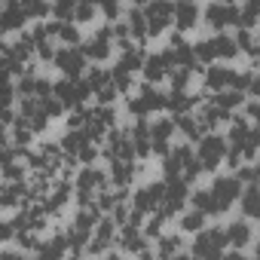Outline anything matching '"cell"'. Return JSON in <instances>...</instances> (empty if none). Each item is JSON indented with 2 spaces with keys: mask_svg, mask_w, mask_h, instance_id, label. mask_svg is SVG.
Returning <instances> with one entry per match:
<instances>
[{
  "mask_svg": "<svg viewBox=\"0 0 260 260\" xmlns=\"http://www.w3.org/2000/svg\"><path fill=\"white\" fill-rule=\"evenodd\" d=\"M236 43H239V49H245L248 55H257V37H251L248 28H242V31L236 34Z\"/></svg>",
  "mask_w": 260,
  "mask_h": 260,
  "instance_id": "cell-43",
  "label": "cell"
},
{
  "mask_svg": "<svg viewBox=\"0 0 260 260\" xmlns=\"http://www.w3.org/2000/svg\"><path fill=\"white\" fill-rule=\"evenodd\" d=\"M89 122H92V110L89 107H83V104L71 107V116H68V125L71 128H86Z\"/></svg>",
  "mask_w": 260,
  "mask_h": 260,
  "instance_id": "cell-39",
  "label": "cell"
},
{
  "mask_svg": "<svg viewBox=\"0 0 260 260\" xmlns=\"http://www.w3.org/2000/svg\"><path fill=\"white\" fill-rule=\"evenodd\" d=\"M199 101H202V98H199V95H187V89H172V95H166V107L172 110V116L193 110Z\"/></svg>",
  "mask_w": 260,
  "mask_h": 260,
  "instance_id": "cell-22",
  "label": "cell"
},
{
  "mask_svg": "<svg viewBox=\"0 0 260 260\" xmlns=\"http://www.w3.org/2000/svg\"><path fill=\"white\" fill-rule=\"evenodd\" d=\"M150 0H132V7H147Z\"/></svg>",
  "mask_w": 260,
  "mask_h": 260,
  "instance_id": "cell-50",
  "label": "cell"
},
{
  "mask_svg": "<svg viewBox=\"0 0 260 260\" xmlns=\"http://www.w3.org/2000/svg\"><path fill=\"white\" fill-rule=\"evenodd\" d=\"M132 144H135V153H138V156H147V153L153 150L150 125H147L144 119H138V122H135V128H132Z\"/></svg>",
  "mask_w": 260,
  "mask_h": 260,
  "instance_id": "cell-28",
  "label": "cell"
},
{
  "mask_svg": "<svg viewBox=\"0 0 260 260\" xmlns=\"http://www.w3.org/2000/svg\"><path fill=\"white\" fill-rule=\"evenodd\" d=\"M214 104H220V107H226V110H236V107H242V104H245V92H242V89H236V86L220 89V92H214Z\"/></svg>",
  "mask_w": 260,
  "mask_h": 260,
  "instance_id": "cell-32",
  "label": "cell"
},
{
  "mask_svg": "<svg viewBox=\"0 0 260 260\" xmlns=\"http://www.w3.org/2000/svg\"><path fill=\"white\" fill-rule=\"evenodd\" d=\"M89 92H92L89 80H80V77H64L61 83H55V95L64 101V107H77V104H83V101L89 98Z\"/></svg>",
  "mask_w": 260,
  "mask_h": 260,
  "instance_id": "cell-7",
  "label": "cell"
},
{
  "mask_svg": "<svg viewBox=\"0 0 260 260\" xmlns=\"http://www.w3.org/2000/svg\"><path fill=\"white\" fill-rule=\"evenodd\" d=\"M236 71L233 68H226V64H208V71H205V89L208 92H220V89H230V86H236Z\"/></svg>",
  "mask_w": 260,
  "mask_h": 260,
  "instance_id": "cell-18",
  "label": "cell"
},
{
  "mask_svg": "<svg viewBox=\"0 0 260 260\" xmlns=\"http://www.w3.org/2000/svg\"><path fill=\"white\" fill-rule=\"evenodd\" d=\"M104 156L107 159H135V144H132V132H116L110 128L107 144H104Z\"/></svg>",
  "mask_w": 260,
  "mask_h": 260,
  "instance_id": "cell-11",
  "label": "cell"
},
{
  "mask_svg": "<svg viewBox=\"0 0 260 260\" xmlns=\"http://www.w3.org/2000/svg\"><path fill=\"white\" fill-rule=\"evenodd\" d=\"M181 236H159V254L169 257V254H178L181 251Z\"/></svg>",
  "mask_w": 260,
  "mask_h": 260,
  "instance_id": "cell-45",
  "label": "cell"
},
{
  "mask_svg": "<svg viewBox=\"0 0 260 260\" xmlns=\"http://www.w3.org/2000/svg\"><path fill=\"white\" fill-rule=\"evenodd\" d=\"M239 208L245 217L251 220H260V184H248L245 193L239 196Z\"/></svg>",
  "mask_w": 260,
  "mask_h": 260,
  "instance_id": "cell-23",
  "label": "cell"
},
{
  "mask_svg": "<svg viewBox=\"0 0 260 260\" xmlns=\"http://www.w3.org/2000/svg\"><path fill=\"white\" fill-rule=\"evenodd\" d=\"M49 92H55V86H52L49 80H43V77H34L31 71L19 80V95H22V98H28V95H31V98H46Z\"/></svg>",
  "mask_w": 260,
  "mask_h": 260,
  "instance_id": "cell-19",
  "label": "cell"
},
{
  "mask_svg": "<svg viewBox=\"0 0 260 260\" xmlns=\"http://www.w3.org/2000/svg\"><path fill=\"white\" fill-rule=\"evenodd\" d=\"M257 55H260V37H257Z\"/></svg>",
  "mask_w": 260,
  "mask_h": 260,
  "instance_id": "cell-51",
  "label": "cell"
},
{
  "mask_svg": "<svg viewBox=\"0 0 260 260\" xmlns=\"http://www.w3.org/2000/svg\"><path fill=\"white\" fill-rule=\"evenodd\" d=\"M101 13H104L110 22H116V19H119V0H104V4H101Z\"/></svg>",
  "mask_w": 260,
  "mask_h": 260,
  "instance_id": "cell-47",
  "label": "cell"
},
{
  "mask_svg": "<svg viewBox=\"0 0 260 260\" xmlns=\"http://www.w3.org/2000/svg\"><path fill=\"white\" fill-rule=\"evenodd\" d=\"M135 178V162L132 159H110V181L113 187H128Z\"/></svg>",
  "mask_w": 260,
  "mask_h": 260,
  "instance_id": "cell-26",
  "label": "cell"
},
{
  "mask_svg": "<svg viewBox=\"0 0 260 260\" xmlns=\"http://www.w3.org/2000/svg\"><path fill=\"white\" fill-rule=\"evenodd\" d=\"M162 107H166V95H162L159 89H153V83H144L141 92L128 101V113H132L135 119H144L147 113H156V110H162Z\"/></svg>",
  "mask_w": 260,
  "mask_h": 260,
  "instance_id": "cell-3",
  "label": "cell"
},
{
  "mask_svg": "<svg viewBox=\"0 0 260 260\" xmlns=\"http://www.w3.org/2000/svg\"><path fill=\"white\" fill-rule=\"evenodd\" d=\"M162 199H166V184L156 181V184H147V187H141L135 193V208L141 214H153V211H159Z\"/></svg>",
  "mask_w": 260,
  "mask_h": 260,
  "instance_id": "cell-14",
  "label": "cell"
},
{
  "mask_svg": "<svg viewBox=\"0 0 260 260\" xmlns=\"http://www.w3.org/2000/svg\"><path fill=\"white\" fill-rule=\"evenodd\" d=\"M92 4H98V7H101V4H104V0H92Z\"/></svg>",
  "mask_w": 260,
  "mask_h": 260,
  "instance_id": "cell-52",
  "label": "cell"
},
{
  "mask_svg": "<svg viewBox=\"0 0 260 260\" xmlns=\"http://www.w3.org/2000/svg\"><path fill=\"white\" fill-rule=\"evenodd\" d=\"M230 245V239H226V230H220V226H214V230H199V236H196V242H193V257H220V251Z\"/></svg>",
  "mask_w": 260,
  "mask_h": 260,
  "instance_id": "cell-5",
  "label": "cell"
},
{
  "mask_svg": "<svg viewBox=\"0 0 260 260\" xmlns=\"http://www.w3.org/2000/svg\"><path fill=\"white\" fill-rule=\"evenodd\" d=\"M193 156H196V153H193L190 144H178V147H172V150L162 156V169H166V175H169V178H184V169L190 166Z\"/></svg>",
  "mask_w": 260,
  "mask_h": 260,
  "instance_id": "cell-12",
  "label": "cell"
},
{
  "mask_svg": "<svg viewBox=\"0 0 260 260\" xmlns=\"http://www.w3.org/2000/svg\"><path fill=\"white\" fill-rule=\"evenodd\" d=\"M71 248H68V236H52L49 242H43L40 248H37V254L40 257H49V260H55V257H64Z\"/></svg>",
  "mask_w": 260,
  "mask_h": 260,
  "instance_id": "cell-34",
  "label": "cell"
},
{
  "mask_svg": "<svg viewBox=\"0 0 260 260\" xmlns=\"http://www.w3.org/2000/svg\"><path fill=\"white\" fill-rule=\"evenodd\" d=\"M22 7H25L28 19H43V16H49V10H52L49 0H22Z\"/></svg>",
  "mask_w": 260,
  "mask_h": 260,
  "instance_id": "cell-40",
  "label": "cell"
},
{
  "mask_svg": "<svg viewBox=\"0 0 260 260\" xmlns=\"http://www.w3.org/2000/svg\"><path fill=\"white\" fill-rule=\"evenodd\" d=\"M110 40H113V28H101L98 34H92L89 43H83V52L89 55V61L110 58Z\"/></svg>",
  "mask_w": 260,
  "mask_h": 260,
  "instance_id": "cell-17",
  "label": "cell"
},
{
  "mask_svg": "<svg viewBox=\"0 0 260 260\" xmlns=\"http://www.w3.org/2000/svg\"><path fill=\"white\" fill-rule=\"evenodd\" d=\"M144 52L141 49H135V46H128V49H122V55L116 58V68L113 71H122V74H135V71H144Z\"/></svg>",
  "mask_w": 260,
  "mask_h": 260,
  "instance_id": "cell-25",
  "label": "cell"
},
{
  "mask_svg": "<svg viewBox=\"0 0 260 260\" xmlns=\"http://www.w3.org/2000/svg\"><path fill=\"white\" fill-rule=\"evenodd\" d=\"M86 144H92V138H89L86 128H71V132L61 138V147H64V153H68V156H80Z\"/></svg>",
  "mask_w": 260,
  "mask_h": 260,
  "instance_id": "cell-27",
  "label": "cell"
},
{
  "mask_svg": "<svg viewBox=\"0 0 260 260\" xmlns=\"http://www.w3.org/2000/svg\"><path fill=\"white\" fill-rule=\"evenodd\" d=\"M245 116H248L254 125H260V101H251V104H245Z\"/></svg>",
  "mask_w": 260,
  "mask_h": 260,
  "instance_id": "cell-48",
  "label": "cell"
},
{
  "mask_svg": "<svg viewBox=\"0 0 260 260\" xmlns=\"http://www.w3.org/2000/svg\"><path fill=\"white\" fill-rule=\"evenodd\" d=\"M211 196H214V202H217V211H226L233 202H239V196H242V181H239V175H236V178H233V175L214 178Z\"/></svg>",
  "mask_w": 260,
  "mask_h": 260,
  "instance_id": "cell-8",
  "label": "cell"
},
{
  "mask_svg": "<svg viewBox=\"0 0 260 260\" xmlns=\"http://www.w3.org/2000/svg\"><path fill=\"white\" fill-rule=\"evenodd\" d=\"M107 181H110L107 172H101V169H95V166H86V169L77 175V202H80V205H95L98 193L107 190Z\"/></svg>",
  "mask_w": 260,
  "mask_h": 260,
  "instance_id": "cell-1",
  "label": "cell"
},
{
  "mask_svg": "<svg viewBox=\"0 0 260 260\" xmlns=\"http://www.w3.org/2000/svg\"><path fill=\"white\" fill-rule=\"evenodd\" d=\"M196 22H199V7L193 4V0H178L175 4V25H178V31H190V28H196Z\"/></svg>",
  "mask_w": 260,
  "mask_h": 260,
  "instance_id": "cell-20",
  "label": "cell"
},
{
  "mask_svg": "<svg viewBox=\"0 0 260 260\" xmlns=\"http://www.w3.org/2000/svg\"><path fill=\"white\" fill-rule=\"evenodd\" d=\"M49 31H52V37H58L64 46H77V43H80V31H77L74 22H61V19H58V22L49 25Z\"/></svg>",
  "mask_w": 260,
  "mask_h": 260,
  "instance_id": "cell-31",
  "label": "cell"
},
{
  "mask_svg": "<svg viewBox=\"0 0 260 260\" xmlns=\"http://www.w3.org/2000/svg\"><path fill=\"white\" fill-rule=\"evenodd\" d=\"M196 55L202 64H214V52H211V40H199L196 43Z\"/></svg>",
  "mask_w": 260,
  "mask_h": 260,
  "instance_id": "cell-46",
  "label": "cell"
},
{
  "mask_svg": "<svg viewBox=\"0 0 260 260\" xmlns=\"http://www.w3.org/2000/svg\"><path fill=\"white\" fill-rule=\"evenodd\" d=\"M175 116H162V119H156L153 125H150V138H153V150L156 153H169L172 150V135H175Z\"/></svg>",
  "mask_w": 260,
  "mask_h": 260,
  "instance_id": "cell-16",
  "label": "cell"
},
{
  "mask_svg": "<svg viewBox=\"0 0 260 260\" xmlns=\"http://www.w3.org/2000/svg\"><path fill=\"white\" fill-rule=\"evenodd\" d=\"M190 205L199 208V211H205V214H220V211H217V202H214V196H211V187L190 193Z\"/></svg>",
  "mask_w": 260,
  "mask_h": 260,
  "instance_id": "cell-35",
  "label": "cell"
},
{
  "mask_svg": "<svg viewBox=\"0 0 260 260\" xmlns=\"http://www.w3.org/2000/svg\"><path fill=\"white\" fill-rule=\"evenodd\" d=\"M178 68V61H175V52L169 49V52H153V55H147L144 58V77H147V83H162V80H169V74Z\"/></svg>",
  "mask_w": 260,
  "mask_h": 260,
  "instance_id": "cell-6",
  "label": "cell"
},
{
  "mask_svg": "<svg viewBox=\"0 0 260 260\" xmlns=\"http://www.w3.org/2000/svg\"><path fill=\"white\" fill-rule=\"evenodd\" d=\"M116 220H113V214L110 217H104L101 214V220L95 223V236H92V242H89V254H104L107 248H110V242H113V233H116Z\"/></svg>",
  "mask_w": 260,
  "mask_h": 260,
  "instance_id": "cell-15",
  "label": "cell"
},
{
  "mask_svg": "<svg viewBox=\"0 0 260 260\" xmlns=\"http://www.w3.org/2000/svg\"><path fill=\"white\" fill-rule=\"evenodd\" d=\"M107 83H113V71H101V68H92V71H89V86H92V92L104 89Z\"/></svg>",
  "mask_w": 260,
  "mask_h": 260,
  "instance_id": "cell-41",
  "label": "cell"
},
{
  "mask_svg": "<svg viewBox=\"0 0 260 260\" xmlns=\"http://www.w3.org/2000/svg\"><path fill=\"white\" fill-rule=\"evenodd\" d=\"M58 68H61V74L64 77H80L83 71H86V61H89V55L83 52V46L77 49V46H64V49H58L55 52V58H52Z\"/></svg>",
  "mask_w": 260,
  "mask_h": 260,
  "instance_id": "cell-10",
  "label": "cell"
},
{
  "mask_svg": "<svg viewBox=\"0 0 260 260\" xmlns=\"http://www.w3.org/2000/svg\"><path fill=\"white\" fill-rule=\"evenodd\" d=\"M175 125H178V132H184L190 141H199L208 132V128L202 125V119H199V113H190V110L187 113H178L175 116Z\"/></svg>",
  "mask_w": 260,
  "mask_h": 260,
  "instance_id": "cell-21",
  "label": "cell"
},
{
  "mask_svg": "<svg viewBox=\"0 0 260 260\" xmlns=\"http://www.w3.org/2000/svg\"><path fill=\"white\" fill-rule=\"evenodd\" d=\"M226 153H230V141L220 138V135H214V132H208V135H202L196 141V156H199V162H202L205 172H214L226 159Z\"/></svg>",
  "mask_w": 260,
  "mask_h": 260,
  "instance_id": "cell-2",
  "label": "cell"
},
{
  "mask_svg": "<svg viewBox=\"0 0 260 260\" xmlns=\"http://www.w3.org/2000/svg\"><path fill=\"white\" fill-rule=\"evenodd\" d=\"M98 4H92V0H80V4H77V13H74V19L77 22H92L95 16H98Z\"/></svg>",
  "mask_w": 260,
  "mask_h": 260,
  "instance_id": "cell-42",
  "label": "cell"
},
{
  "mask_svg": "<svg viewBox=\"0 0 260 260\" xmlns=\"http://www.w3.org/2000/svg\"><path fill=\"white\" fill-rule=\"evenodd\" d=\"M190 184L184 181V178H169V184H166V199H162V205H159V214L169 220L172 214H181L184 211V205H187V199H190V190H187Z\"/></svg>",
  "mask_w": 260,
  "mask_h": 260,
  "instance_id": "cell-4",
  "label": "cell"
},
{
  "mask_svg": "<svg viewBox=\"0 0 260 260\" xmlns=\"http://www.w3.org/2000/svg\"><path fill=\"white\" fill-rule=\"evenodd\" d=\"M95 156H98V147H95V141H92V144H86V147H83V153H80L77 159H80V162H92Z\"/></svg>",
  "mask_w": 260,
  "mask_h": 260,
  "instance_id": "cell-49",
  "label": "cell"
},
{
  "mask_svg": "<svg viewBox=\"0 0 260 260\" xmlns=\"http://www.w3.org/2000/svg\"><path fill=\"white\" fill-rule=\"evenodd\" d=\"M144 13H147L150 34H162L175 22V4L172 0H150V4L144 7Z\"/></svg>",
  "mask_w": 260,
  "mask_h": 260,
  "instance_id": "cell-9",
  "label": "cell"
},
{
  "mask_svg": "<svg viewBox=\"0 0 260 260\" xmlns=\"http://www.w3.org/2000/svg\"><path fill=\"white\" fill-rule=\"evenodd\" d=\"M257 257H260V245H257Z\"/></svg>",
  "mask_w": 260,
  "mask_h": 260,
  "instance_id": "cell-53",
  "label": "cell"
},
{
  "mask_svg": "<svg viewBox=\"0 0 260 260\" xmlns=\"http://www.w3.org/2000/svg\"><path fill=\"white\" fill-rule=\"evenodd\" d=\"M92 122L104 125L107 132H110V128H116V107H113V104H101V107H95V110H92Z\"/></svg>",
  "mask_w": 260,
  "mask_h": 260,
  "instance_id": "cell-36",
  "label": "cell"
},
{
  "mask_svg": "<svg viewBox=\"0 0 260 260\" xmlns=\"http://www.w3.org/2000/svg\"><path fill=\"white\" fill-rule=\"evenodd\" d=\"M125 22H128V28H132V37H135V40H147L150 25H147V13H144V7H132V13L125 16Z\"/></svg>",
  "mask_w": 260,
  "mask_h": 260,
  "instance_id": "cell-30",
  "label": "cell"
},
{
  "mask_svg": "<svg viewBox=\"0 0 260 260\" xmlns=\"http://www.w3.org/2000/svg\"><path fill=\"white\" fill-rule=\"evenodd\" d=\"M77 4H80V0H52V16L61 19V22H74Z\"/></svg>",
  "mask_w": 260,
  "mask_h": 260,
  "instance_id": "cell-38",
  "label": "cell"
},
{
  "mask_svg": "<svg viewBox=\"0 0 260 260\" xmlns=\"http://www.w3.org/2000/svg\"><path fill=\"white\" fill-rule=\"evenodd\" d=\"M205 22L214 28V31H223L230 25H239V10L233 4H223V0H217V4H211L205 10Z\"/></svg>",
  "mask_w": 260,
  "mask_h": 260,
  "instance_id": "cell-13",
  "label": "cell"
},
{
  "mask_svg": "<svg viewBox=\"0 0 260 260\" xmlns=\"http://www.w3.org/2000/svg\"><path fill=\"white\" fill-rule=\"evenodd\" d=\"M28 19L25 7H22V0H4V31H16L22 28Z\"/></svg>",
  "mask_w": 260,
  "mask_h": 260,
  "instance_id": "cell-24",
  "label": "cell"
},
{
  "mask_svg": "<svg viewBox=\"0 0 260 260\" xmlns=\"http://www.w3.org/2000/svg\"><path fill=\"white\" fill-rule=\"evenodd\" d=\"M211 52H214V61H217V58L230 61V58H236V55H239V43H236V37L217 34V37H211Z\"/></svg>",
  "mask_w": 260,
  "mask_h": 260,
  "instance_id": "cell-29",
  "label": "cell"
},
{
  "mask_svg": "<svg viewBox=\"0 0 260 260\" xmlns=\"http://www.w3.org/2000/svg\"><path fill=\"white\" fill-rule=\"evenodd\" d=\"M190 77H193V71H190V68H175V71L169 74L172 89H187V86H190Z\"/></svg>",
  "mask_w": 260,
  "mask_h": 260,
  "instance_id": "cell-44",
  "label": "cell"
},
{
  "mask_svg": "<svg viewBox=\"0 0 260 260\" xmlns=\"http://www.w3.org/2000/svg\"><path fill=\"white\" fill-rule=\"evenodd\" d=\"M226 239H230V245L239 251V248H245V245L251 242V226H248L245 220H236V223L226 226Z\"/></svg>",
  "mask_w": 260,
  "mask_h": 260,
  "instance_id": "cell-33",
  "label": "cell"
},
{
  "mask_svg": "<svg viewBox=\"0 0 260 260\" xmlns=\"http://www.w3.org/2000/svg\"><path fill=\"white\" fill-rule=\"evenodd\" d=\"M202 223H205V211H199V208L181 214V230H184V233H199Z\"/></svg>",
  "mask_w": 260,
  "mask_h": 260,
  "instance_id": "cell-37",
  "label": "cell"
}]
</instances>
